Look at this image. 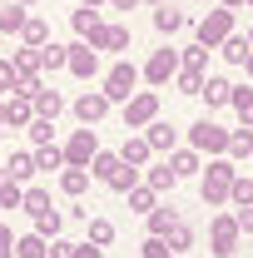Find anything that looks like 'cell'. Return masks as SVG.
<instances>
[{
  "mask_svg": "<svg viewBox=\"0 0 253 258\" xmlns=\"http://www.w3.org/2000/svg\"><path fill=\"white\" fill-rule=\"evenodd\" d=\"M233 179H238V164L228 159V154L209 159V169L199 174V189H204V204H209V209L228 204V189H233Z\"/></svg>",
  "mask_w": 253,
  "mask_h": 258,
  "instance_id": "6da1fadb",
  "label": "cell"
},
{
  "mask_svg": "<svg viewBox=\"0 0 253 258\" xmlns=\"http://www.w3.org/2000/svg\"><path fill=\"white\" fill-rule=\"evenodd\" d=\"M139 80H144V75H139L129 60H114L109 70H104V85H99V90L109 95V104H124V99L139 90Z\"/></svg>",
  "mask_w": 253,
  "mask_h": 258,
  "instance_id": "7a4b0ae2",
  "label": "cell"
},
{
  "mask_svg": "<svg viewBox=\"0 0 253 258\" xmlns=\"http://www.w3.org/2000/svg\"><path fill=\"white\" fill-rule=\"evenodd\" d=\"M228 134H233V129H219L209 114H204V119H194V124H189V149L219 159V154H228Z\"/></svg>",
  "mask_w": 253,
  "mask_h": 258,
  "instance_id": "3957f363",
  "label": "cell"
},
{
  "mask_svg": "<svg viewBox=\"0 0 253 258\" xmlns=\"http://www.w3.org/2000/svg\"><path fill=\"white\" fill-rule=\"evenodd\" d=\"M238 238L243 233H238V219L233 214H214L209 219V253L214 258H233L238 253Z\"/></svg>",
  "mask_w": 253,
  "mask_h": 258,
  "instance_id": "277c9868",
  "label": "cell"
},
{
  "mask_svg": "<svg viewBox=\"0 0 253 258\" xmlns=\"http://www.w3.org/2000/svg\"><path fill=\"white\" fill-rule=\"evenodd\" d=\"M179 70H184L179 50H174V45H164V50H154V55H149V64H144L139 75H144L154 90H164V85H174V75H179Z\"/></svg>",
  "mask_w": 253,
  "mask_h": 258,
  "instance_id": "5b68a950",
  "label": "cell"
},
{
  "mask_svg": "<svg viewBox=\"0 0 253 258\" xmlns=\"http://www.w3.org/2000/svg\"><path fill=\"white\" fill-rule=\"evenodd\" d=\"M228 35H233V10H223V5H219V10H209V15L194 25V40L209 45V50H219Z\"/></svg>",
  "mask_w": 253,
  "mask_h": 258,
  "instance_id": "8992f818",
  "label": "cell"
},
{
  "mask_svg": "<svg viewBox=\"0 0 253 258\" xmlns=\"http://www.w3.org/2000/svg\"><path fill=\"white\" fill-rule=\"evenodd\" d=\"M159 119V95L154 90H134L124 99V129H149Z\"/></svg>",
  "mask_w": 253,
  "mask_h": 258,
  "instance_id": "52a82bcc",
  "label": "cell"
},
{
  "mask_svg": "<svg viewBox=\"0 0 253 258\" xmlns=\"http://www.w3.org/2000/svg\"><path fill=\"white\" fill-rule=\"evenodd\" d=\"M95 154H99V134H95L90 124L75 129V134L65 139V164H70V169H90V159H95Z\"/></svg>",
  "mask_w": 253,
  "mask_h": 258,
  "instance_id": "ba28073f",
  "label": "cell"
},
{
  "mask_svg": "<svg viewBox=\"0 0 253 258\" xmlns=\"http://www.w3.org/2000/svg\"><path fill=\"white\" fill-rule=\"evenodd\" d=\"M85 45H90V50H99V55H104V50H109V55H124V50H129V25H109V20H104V25H99Z\"/></svg>",
  "mask_w": 253,
  "mask_h": 258,
  "instance_id": "9c48e42d",
  "label": "cell"
},
{
  "mask_svg": "<svg viewBox=\"0 0 253 258\" xmlns=\"http://www.w3.org/2000/svg\"><path fill=\"white\" fill-rule=\"evenodd\" d=\"M65 70H70L75 80H95L104 64H99V50H90L85 40H75V45H70V64H65Z\"/></svg>",
  "mask_w": 253,
  "mask_h": 258,
  "instance_id": "30bf717a",
  "label": "cell"
},
{
  "mask_svg": "<svg viewBox=\"0 0 253 258\" xmlns=\"http://www.w3.org/2000/svg\"><path fill=\"white\" fill-rule=\"evenodd\" d=\"M70 109H75V119H80V124H99V119L109 114V95H104V90H85Z\"/></svg>",
  "mask_w": 253,
  "mask_h": 258,
  "instance_id": "8fae6325",
  "label": "cell"
},
{
  "mask_svg": "<svg viewBox=\"0 0 253 258\" xmlns=\"http://www.w3.org/2000/svg\"><path fill=\"white\" fill-rule=\"evenodd\" d=\"M30 119H35V99L30 95H5V129H30Z\"/></svg>",
  "mask_w": 253,
  "mask_h": 258,
  "instance_id": "7c38bea8",
  "label": "cell"
},
{
  "mask_svg": "<svg viewBox=\"0 0 253 258\" xmlns=\"http://www.w3.org/2000/svg\"><path fill=\"white\" fill-rule=\"evenodd\" d=\"M119 159H124L129 169H149L154 149H149V139H144V134H124V144H119Z\"/></svg>",
  "mask_w": 253,
  "mask_h": 258,
  "instance_id": "4fadbf2b",
  "label": "cell"
},
{
  "mask_svg": "<svg viewBox=\"0 0 253 258\" xmlns=\"http://www.w3.org/2000/svg\"><path fill=\"white\" fill-rule=\"evenodd\" d=\"M30 99H35V114H40V119H60V114H65V95H60V90H50L45 80L35 85Z\"/></svg>",
  "mask_w": 253,
  "mask_h": 258,
  "instance_id": "5bb4252c",
  "label": "cell"
},
{
  "mask_svg": "<svg viewBox=\"0 0 253 258\" xmlns=\"http://www.w3.org/2000/svg\"><path fill=\"white\" fill-rule=\"evenodd\" d=\"M144 139H149L154 154H174V149H179V129L169 124V119H154V124L144 129Z\"/></svg>",
  "mask_w": 253,
  "mask_h": 258,
  "instance_id": "9a60e30c",
  "label": "cell"
},
{
  "mask_svg": "<svg viewBox=\"0 0 253 258\" xmlns=\"http://www.w3.org/2000/svg\"><path fill=\"white\" fill-rule=\"evenodd\" d=\"M204 104H209V114H214V109H223V104H228V99H233V85H228V80H223V75H209V80H204Z\"/></svg>",
  "mask_w": 253,
  "mask_h": 258,
  "instance_id": "2e32d148",
  "label": "cell"
},
{
  "mask_svg": "<svg viewBox=\"0 0 253 258\" xmlns=\"http://www.w3.org/2000/svg\"><path fill=\"white\" fill-rule=\"evenodd\" d=\"M25 20H30V5H20V0H5L0 5V35H20Z\"/></svg>",
  "mask_w": 253,
  "mask_h": 258,
  "instance_id": "e0dca14e",
  "label": "cell"
},
{
  "mask_svg": "<svg viewBox=\"0 0 253 258\" xmlns=\"http://www.w3.org/2000/svg\"><path fill=\"white\" fill-rule=\"evenodd\" d=\"M70 25H75L80 40H90V35L104 25V15H99V5H80V10H70Z\"/></svg>",
  "mask_w": 253,
  "mask_h": 258,
  "instance_id": "ac0fdd59",
  "label": "cell"
},
{
  "mask_svg": "<svg viewBox=\"0 0 253 258\" xmlns=\"http://www.w3.org/2000/svg\"><path fill=\"white\" fill-rule=\"evenodd\" d=\"M5 174H10L15 184H30L35 174H40V169H35V149H15V154H10V164H5Z\"/></svg>",
  "mask_w": 253,
  "mask_h": 258,
  "instance_id": "d6986e66",
  "label": "cell"
},
{
  "mask_svg": "<svg viewBox=\"0 0 253 258\" xmlns=\"http://www.w3.org/2000/svg\"><path fill=\"white\" fill-rule=\"evenodd\" d=\"M144 184H149L154 194H174L179 189V174H174L169 159H164V164H149V169H144Z\"/></svg>",
  "mask_w": 253,
  "mask_h": 258,
  "instance_id": "ffe728a7",
  "label": "cell"
},
{
  "mask_svg": "<svg viewBox=\"0 0 253 258\" xmlns=\"http://www.w3.org/2000/svg\"><path fill=\"white\" fill-rule=\"evenodd\" d=\"M169 169L179 179H194V174H204V159H199V149H174L169 154Z\"/></svg>",
  "mask_w": 253,
  "mask_h": 258,
  "instance_id": "44dd1931",
  "label": "cell"
},
{
  "mask_svg": "<svg viewBox=\"0 0 253 258\" xmlns=\"http://www.w3.org/2000/svg\"><path fill=\"white\" fill-rule=\"evenodd\" d=\"M119 154H109V149H99L95 159H90V179H95V184H109V179H114V174H119Z\"/></svg>",
  "mask_w": 253,
  "mask_h": 258,
  "instance_id": "7402d4cb",
  "label": "cell"
},
{
  "mask_svg": "<svg viewBox=\"0 0 253 258\" xmlns=\"http://www.w3.org/2000/svg\"><path fill=\"white\" fill-rule=\"evenodd\" d=\"M184 25H189V15H184V10H174V5H159V10H154V30H159V35H179Z\"/></svg>",
  "mask_w": 253,
  "mask_h": 258,
  "instance_id": "603a6c76",
  "label": "cell"
},
{
  "mask_svg": "<svg viewBox=\"0 0 253 258\" xmlns=\"http://www.w3.org/2000/svg\"><path fill=\"white\" fill-rule=\"evenodd\" d=\"M65 64H70V45H60V40L40 45V70H45V75H55V70H65Z\"/></svg>",
  "mask_w": 253,
  "mask_h": 258,
  "instance_id": "cb8c5ba5",
  "label": "cell"
},
{
  "mask_svg": "<svg viewBox=\"0 0 253 258\" xmlns=\"http://www.w3.org/2000/svg\"><path fill=\"white\" fill-rule=\"evenodd\" d=\"M60 194H70V199L90 194V169H70V164H65L60 169Z\"/></svg>",
  "mask_w": 253,
  "mask_h": 258,
  "instance_id": "d4e9b609",
  "label": "cell"
},
{
  "mask_svg": "<svg viewBox=\"0 0 253 258\" xmlns=\"http://www.w3.org/2000/svg\"><path fill=\"white\" fill-rule=\"evenodd\" d=\"M15 258H50V238H40V233H20L15 238Z\"/></svg>",
  "mask_w": 253,
  "mask_h": 258,
  "instance_id": "484cf974",
  "label": "cell"
},
{
  "mask_svg": "<svg viewBox=\"0 0 253 258\" xmlns=\"http://www.w3.org/2000/svg\"><path fill=\"white\" fill-rule=\"evenodd\" d=\"M204 80H209V70H179V75H174V90L189 95V99H199L204 95Z\"/></svg>",
  "mask_w": 253,
  "mask_h": 258,
  "instance_id": "4316f807",
  "label": "cell"
},
{
  "mask_svg": "<svg viewBox=\"0 0 253 258\" xmlns=\"http://www.w3.org/2000/svg\"><path fill=\"white\" fill-rule=\"evenodd\" d=\"M228 104H233L238 124H243V129H253V90H248V85H233V99H228Z\"/></svg>",
  "mask_w": 253,
  "mask_h": 258,
  "instance_id": "83f0119b",
  "label": "cell"
},
{
  "mask_svg": "<svg viewBox=\"0 0 253 258\" xmlns=\"http://www.w3.org/2000/svg\"><path fill=\"white\" fill-rule=\"evenodd\" d=\"M228 159L233 164L253 159V129H233V134H228Z\"/></svg>",
  "mask_w": 253,
  "mask_h": 258,
  "instance_id": "f1b7e54d",
  "label": "cell"
},
{
  "mask_svg": "<svg viewBox=\"0 0 253 258\" xmlns=\"http://www.w3.org/2000/svg\"><path fill=\"white\" fill-rule=\"evenodd\" d=\"M174 224H179V209H174V204H159L154 214H149V233H154V238H164Z\"/></svg>",
  "mask_w": 253,
  "mask_h": 258,
  "instance_id": "f546056e",
  "label": "cell"
},
{
  "mask_svg": "<svg viewBox=\"0 0 253 258\" xmlns=\"http://www.w3.org/2000/svg\"><path fill=\"white\" fill-rule=\"evenodd\" d=\"M219 55H223L228 64H243V60H248V35H238V30H233V35H228V40L219 45Z\"/></svg>",
  "mask_w": 253,
  "mask_h": 258,
  "instance_id": "4dcf8cb0",
  "label": "cell"
},
{
  "mask_svg": "<svg viewBox=\"0 0 253 258\" xmlns=\"http://www.w3.org/2000/svg\"><path fill=\"white\" fill-rule=\"evenodd\" d=\"M129 209L149 219V214H154V209H159V194L149 189V184H139V189H129Z\"/></svg>",
  "mask_w": 253,
  "mask_h": 258,
  "instance_id": "1f68e13d",
  "label": "cell"
},
{
  "mask_svg": "<svg viewBox=\"0 0 253 258\" xmlns=\"http://www.w3.org/2000/svg\"><path fill=\"white\" fill-rule=\"evenodd\" d=\"M144 184V169H129V164H119V174L104 184V189H114V194H129V189H139Z\"/></svg>",
  "mask_w": 253,
  "mask_h": 258,
  "instance_id": "d6a6232c",
  "label": "cell"
},
{
  "mask_svg": "<svg viewBox=\"0 0 253 258\" xmlns=\"http://www.w3.org/2000/svg\"><path fill=\"white\" fill-rule=\"evenodd\" d=\"M20 40H25L30 50H40V45H50V25H45L40 15H30V20H25V30H20Z\"/></svg>",
  "mask_w": 253,
  "mask_h": 258,
  "instance_id": "836d02e7",
  "label": "cell"
},
{
  "mask_svg": "<svg viewBox=\"0 0 253 258\" xmlns=\"http://www.w3.org/2000/svg\"><path fill=\"white\" fill-rule=\"evenodd\" d=\"M20 199H25V184H15V179L0 169V209H20Z\"/></svg>",
  "mask_w": 253,
  "mask_h": 258,
  "instance_id": "e575fe53",
  "label": "cell"
},
{
  "mask_svg": "<svg viewBox=\"0 0 253 258\" xmlns=\"http://www.w3.org/2000/svg\"><path fill=\"white\" fill-rule=\"evenodd\" d=\"M164 243H169L174 253H189V248H194V228L184 224V219H179V224H174L169 233H164Z\"/></svg>",
  "mask_w": 253,
  "mask_h": 258,
  "instance_id": "d590c367",
  "label": "cell"
},
{
  "mask_svg": "<svg viewBox=\"0 0 253 258\" xmlns=\"http://www.w3.org/2000/svg\"><path fill=\"white\" fill-rule=\"evenodd\" d=\"M25 134H30V144H35V149H45V144H55V119H40V114H35Z\"/></svg>",
  "mask_w": 253,
  "mask_h": 258,
  "instance_id": "8d00e7d4",
  "label": "cell"
},
{
  "mask_svg": "<svg viewBox=\"0 0 253 258\" xmlns=\"http://www.w3.org/2000/svg\"><path fill=\"white\" fill-rule=\"evenodd\" d=\"M20 209H25L30 219H40V214H50L55 204H50V194H45V189H25V199H20Z\"/></svg>",
  "mask_w": 253,
  "mask_h": 258,
  "instance_id": "74e56055",
  "label": "cell"
},
{
  "mask_svg": "<svg viewBox=\"0 0 253 258\" xmlns=\"http://www.w3.org/2000/svg\"><path fill=\"white\" fill-rule=\"evenodd\" d=\"M35 233H40V238H60V233H65V214H60V209L40 214V219H35Z\"/></svg>",
  "mask_w": 253,
  "mask_h": 258,
  "instance_id": "f35d334b",
  "label": "cell"
},
{
  "mask_svg": "<svg viewBox=\"0 0 253 258\" xmlns=\"http://www.w3.org/2000/svg\"><path fill=\"white\" fill-rule=\"evenodd\" d=\"M35 169H45V174H50V169H65V149H60V144L35 149Z\"/></svg>",
  "mask_w": 253,
  "mask_h": 258,
  "instance_id": "ab89813d",
  "label": "cell"
},
{
  "mask_svg": "<svg viewBox=\"0 0 253 258\" xmlns=\"http://www.w3.org/2000/svg\"><path fill=\"white\" fill-rule=\"evenodd\" d=\"M228 204H233V209H248V204H253V179H248V174H238V179H233Z\"/></svg>",
  "mask_w": 253,
  "mask_h": 258,
  "instance_id": "60d3db41",
  "label": "cell"
},
{
  "mask_svg": "<svg viewBox=\"0 0 253 258\" xmlns=\"http://www.w3.org/2000/svg\"><path fill=\"white\" fill-rule=\"evenodd\" d=\"M179 60H184V70H209V45L194 40L189 50H179Z\"/></svg>",
  "mask_w": 253,
  "mask_h": 258,
  "instance_id": "b9f144b4",
  "label": "cell"
},
{
  "mask_svg": "<svg viewBox=\"0 0 253 258\" xmlns=\"http://www.w3.org/2000/svg\"><path fill=\"white\" fill-rule=\"evenodd\" d=\"M85 224H90V243H99V248L114 243V224L109 219H85Z\"/></svg>",
  "mask_w": 253,
  "mask_h": 258,
  "instance_id": "7bdbcfd3",
  "label": "cell"
},
{
  "mask_svg": "<svg viewBox=\"0 0 253 258\" xmlns=\"http://www.w3.org/2000/svg\"><path fill=\"white\" fill-rule=\"evenodd\" d=\"M139 258H179V253H174V248H169L164 238H154V233H149V238L139 243Z\"/></svg>",
  "mask_w": 253,
  "mask_h": 258,
  "instance_id": "ee69618b",
  "label": "cell"
},
{
  "mask_svg": "<svg viewBox=\"0 0 253 258\" xmlns=\"http://www.w3.org/2000/svg\"><path fill=\"white\" fill-rule=\"evenodd\" d=\"M15 238L20 233H10V224H0V258H15Z\"/></svg>",
  "mask_w": 253,
  "mask_h": 258,
  "instance_id": "f6af8a7d",
  "label": "cell"
},
{
  "mask_svg": "<svg viewBox=\"0 0 253 258\" xmlns=\"http://www.w3.org/2000/svg\"><path fill=\"white\" fill-rule=\"evenodd\" d=\"M80 243H70V238H50V258H75Z\"/></svg>",
  "mask_w": 253,
  "mask_h": 258,
  "instance_id": "bcb514c9",
  "label": "cell"
},
{
  "mask_svg": "<svg viewBox=\"0 0 253 258\" xmlns=\"http://www.w3.org/2000/svg\"><path fill=\"white\" fill-rule=\"evenodd\" d=\"M233 219H238V233L253 238V204H248V209H233Z\"/></svg>",
  "mask_w": 253,
  "mask_h": 258,
  "instance_id": "7dc6e473",
  "label": "cell"
},
{
  "mask_svg": "<svg viewBox=\"0 0 253 258\" xmlns=\"http://www.w3.org/2000/svg\"><path fill=\"white\" fill-rule=\"evenodd\" d=\"M15 90V75H10V60H0V99Z\"/></svg>",
  "mask_w": 253,
  "mask_h": 258,
  "instance_id": "c3c4849f",
  "label": "cell"
},
{
  "mask_svg": "<svg viewBox=\"0 0 253 258\" xmlns=\"http://www.w3.org/2000/svg\"><path fill=\"white\" fill-rule=\"evenodd\" d=\"M75 258H104V248H99V243H80V248H75Z\"/></svg>",
  "mask_w": 253,
  "mask_h": 258,
  "instance_id": "681fc988",
  "label": "cell"
},
{
  "mask_svg": "<svg viewBox=\"0 0 253 258\" xmlns=\"http://www.w3.org/2000/svg\"><path fill=\"white\" fill-rule=\"evenodd\" d=\"M109 10H134V5H144V0H104Z\"/></svg>",
  "mask_w": 253,
  "mask_h": 258,
  "instance_id": "f907efd6",
  "label": "cell"
},
{
  "mask_svg": "<svg viewBox=\"0 0 253 258\" xmlns=\"http://www.w3.org/2000/svg\"><path fill=\"white\" fill-rule=\"evenodd\" d=\"M223 10H243V5H248V0H219Z\"/></svg>",
  "mask_w": 253,
  "mask_h": 258,
  "instance_id": "816d5d0a",
  "label": "cell"
},
{
  "mask_svg": "<svg viewBox=\"0 0 253 258\" xmlns=\"http://www.w3.org/2000/svg\"><path fill=\"white\" fill-rule=\"evenodd\" d=\"M0 139H5V99H0Z\"/></svg>",
  "mask_w": 253,
  "mask_h": 258,
  "instance_id": "f5cc1de1",
  "label": "cell"
},
{
  "mask_svg": "<svg viewBox=\"0 0 253 258\" xmlns=\"http://www.w3.org/2000/svg\"><path fill=\"white\" fill-rule=\"evenodd\" d=\"M243 70H248V80H253V50H248V60H243Z\"/></svg>",
  "mask_w": 253,
  "mask_h": 258,
  "instance_id": "db71d44e",
  "label": "cell"
},
{
  "mask_svg": "<svg viewBox=\"0 0 253 258\" xmlns=\"http://www.w3.org/2000/svg\"><path fill=\"white\" fill-rule=\"evenodd\" d=\"M75 5H104V0H75Z\"/></svg>",
  "mask_w": 253,
  "mask_h": 258,
  "instance_id": "11a10c76",
  "label": "cell"
},
{
  "mask_svg": "<svg viewBox=\"0 0 253 258\" xmlns=\"http://www.w3.org/2000/svg\"><path fill=\"white\" fill-rule=\"evenodd\" d=\"M144 5H154V10H159V5H169V0H144Z\"/></svg>",
  "mask_w": 253,
  "mask_h": 258,
  "instance_id": "9f6ffc18",
  "label": "cell"
},
{
  "mask_svg": "<svg viewBox=\"0 0 253 258\" xmlns=\"http://www.w3.org/2000/svg\"><path fill=\"white\" fill-rule=\"evenodd\" d=\"M248 50H253V25H248Z\"/></svg>",
  "mask_w": 253,
  "mask_h": 258,
  "instance_id": "6f0895ef",
  "label": "cell"
},
{
  "mask_svg": "<svg viewBox=\"0 0 253 258\" xmlns=\"http://www.w3.org/2000/svg\"><path fill=\"white\" fill-rule=\"evenodd\" d=\"M20 5H40V0H20Z\"/></svg>",
  "mask_w": 253,
  "mask_h": 258,
  "instance_id": "680465c9",
  "label": "cell"
},
{
  "mask_svg": "<svg viewBox=\"0 0 253 258\" xmlns=\"http://www.w3.org/2000/svg\"><path fill=\"white\" fill-rule=\"evenodd\" d=\"M248 5H253V0H248Z\"/></svg>",
  "mask_w": 253,
  "mask_h": 258,
  "instance_id": "91938a15",
  "label": "cell"
}]
</instances>
